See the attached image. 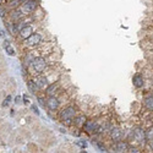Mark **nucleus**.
<instances>
[{"label": "nucleus", "mask_w": 153, "mask_h": 153, "mask_svg": "<svg viewBox=\"0 0 153 153\" xmlns=\"http://www.w3.org/2000/svg\"><path fill=\"white\" fill-rule=\"evenodd\" d=\"M49 34L47 33V31L44 29H37L31 37H28L27 39L22 40L21 42V47L22 49H26V50H31V49H36L38 47H42L45 43L49 42Z\"/></svg>", "instance_id": "obj_1"}, {"label": "nucleus", "mask_w": 153, "mask_h": 153, "mask_svg": "<svg viewBox=\"0 0 153 153\" xmlns=\"http://www.w3.org/2000/svg\"><path fill=\"white\" fill-rule=\"evenodd\" d=\"M50 54L47 56H36L32 59L29 66L27 67V71L29 72L31 76H37L42 75L45 72V70L48 69L50 65L54 64V61H50Z\"/></svg>", "instance_id": "obj_2"}, {"label": "nucleus", "mask_w": 153, "mask_h": 153, "mask_svg": "<svg viewBox=\"0 0 153 153\" xmlns=\"http://www.w3.org/2000/svg\"><path fill=\"white\" fill-rule=\"evenodd\" d=\"M77 115V108L74 104H67L63 107L58 114V119L65 126H71L74 125V119Z\"/></svg>", "instance_id": "obj_3"}, {"label": "nucleus", "mask_w": 153, "mask_h": 153, "mask_svg": "<svg viewBox=\"0 0 153 153\" xmlns=\"http://www.w3.org/2000/svg\"><path fill=\"white\" fill-rule=\"evenodd\" d=\"M127 140L130 141V142L137 143V145H141V146H145L146 141H147L146 129L142 127V126H137V127L132 129V130H131L130 132H129Z\"/></svg>", "instance_id": "obj_4"}, {"label": "nucleus", "mask_w": 153, "mask_h": 153, "mask_svg": "<svg viewBox=\"0 0 153 153\" xmlns=\"http://www.w3.org/2000/svg\"><path fill=\"white\" fill-rule=\"evenodd\" d=\"M64 99H67L65 96V93H60L58 96H51V97H47V109L49 111H58L61 108V105L64 103Z\"/></svg>", "instance_id": "obj_5"}, {"label": "nucleus", "mask_w": 153, "mask_h": 153, "mask_svg": "<svg viewBox=\"0 0 153 153\" xmlns=\"http://www.w3.org/2000/svg\"><path fill=\"white\" fill-rule=\"evenodd\" d=\"M39 8V1L38 0H28V1L21 3L16 9L20 11L23 16H31L33 13Z\"/></svg>", "instance_id": "obj_6"}, {"label": "nucleus", "mask_w": 153, "mask_h": 153, "mask_svg": "<svg viewBox=\"0 0 153 153\" xmlns=\"http://www.w3.org/2000/svg\"><path fill=\"white\" fill-rule=\"evenodd\" d=\"M38 21H34V22H32V23H29V25H27L26 27H23L21 31L19 32V34H17V36H19V39L21 40H25V39H27L28 37H31L32 34L34 33L37 31V29H39V25H38Z\"/></svg>", "instance_id": "obj_7"}, {"label": "nucleus", "mask_w": 153, "mask_h": 153, "mask_svg": "<svg viewBox=\"0 0 153 153\" xmlns=\"http://www.w3.org/2000/svg\"><path fill=\"white\" fill-rule=\"evenodd\" d=\"M61 83H63V82H61L60 80H58V81H55V82H53V83H50V85L43 91V93L45 95V97L58 96V95H60V93H63Z\"/></svg>", "instance_id": "obj_8"}, {"label": "nucleus", "mask_w": 153, "mask_h": 153, "mask_svg": "<svg viewBox=\"0 0 153 153\" xmlns=\"http://www.w3.org/2000/svg\"><path fill=\"white\" fill-rule=\"evenodd\" d=\"M132 85L136 90H142L146 86V77L142 72H136L132 76Z\"/></svg>", "instance_id": "obj_9"}, {"label": "nucleus", "mask_w": 153, "mask_h": 153, "mask_svg": "<svg viewBox=\"0 0 153 153\" xmlns=\"http://www.w3.org/2000/svg\"><path fill=\"white\" fill-rule=\"evenodd\" d=\"M98 125H99V121H97L95 119H91V120H87L85 122V125H83V127H82V129H83V131L86 134L92 135V134H96L97 132Z\"/></svg>", "instance_id": "obj_10"}, {"label": "nucleus", "mask_w": 153, "mask_h": 153, "mask_svg": "<svg viewBox=\"0 0 153 153\" xmlns=\"http://www.w3.org/2000/svg\"><path fill=\"white\" fill-rule=\"evenodd\" d=\"M109 137L110 140L113 141V142H116V141H120L124 138V131L121 130L120 127H118V126H111L110 127V130H109Z\"/></svg>", "instance_id": "obj_11"}, {"label": "nucleus", "mask_w": 153, "mask_h": 153, "mask_svg": "<svg viewBox=\"0 0 153 153\" xmlns=\"http://www.w3.org/2000/svg\"><path fill=\"white\" fill-rule=\"evenodd\" d=\"M129 147H130V143L127 141H124V140H120V141H116L113 145V151L114 152H127L129 151Z\"/></svg>", "instance_id": "obj_12"}, {"label": "nucleus", "mask_w": 153, "mask_h": 153, "mask_svg": "<svg viewBox=\"0 0 153 153\" xmlns=\"http://www.w3.org/2000/svg\"><path fill=\"white\" fill-rule=\"evenodd\" d=\"M142 105L147 113H153V95L152 93H148V95H146L143 97Z\"/></svg>", "instance_id": "obj_13"}, {"label": "nucleus", "mask_w": 153, "mask_h": 153, "mask_svg": "<svg viewBox=\"0 0 153 153\" xmlns=\"http://www.w3.org/2000/svg\"><path fill=\"white\" fill-rule=\"evenodd\" d=\"M86 121H87L86 115H83V114H77V115L75 116V119H74V125H75L76 127L81 129V127H83V125H85Z\"/></svg>", "instance_id": "obj_14"}, {"label": "nucleus", "mask_w": 153, "mask_h": 153, "mask_svg": "<svg viewBox=\"0 0 153 153\" xmlns=\"http://www.w3.org/2000/svg\"><path fill=\"white\" fill-rule=\"evenodd\" d=\"M33 19H34V21H42L43 19H44V16H45V14H44V10L42 9V8H38L36 11H34V13H33Z\"/></svg>", "instance_id": "obj_15"}, {"label": "nucleus", "mask_w": 153, "mask_h": 153, "mask_svg": "<svg viewBox=\"0 0 153 153\" xmlns=\"http://www.w3.org/2000/svg\"><path fill=\"white\" fill-rule=\"evenodd\" d=\"M5 50H6V53H8V54H9L10 56H15V55H16V51H15V49H14L11 45L5 47Z\"/></svg>", "instance_id": "obj_16"}, {"label": "nucleus", "mask_w": 153, "mask_h": 153, "mask_svg": "<svg viewBox=\"0 0 153 153\" xmlns=\"http://www.w3.org/2000/svg\"><path fill=\"white\" fill-rule=\"evenodd\" d=\"M146 135H147V140H153V125L146 130Z\"/></svg>", "instance_id": "obj_17"}, {"label": "nucleus", "mask_w": 153, "mask_h": 153, "mask_svg": "<svg viewBox=\"0 0 153 153\" xmlns=\"http://www.w3.org/2000/svg\"><path fill=\"white\" fill-rule=\"evenodd\" d=\"M96 145H97V147H98V148L101 150L102 152H108V151H107V148H105V146H104V145L101 142V141H98V142H97Z\"/></svg>", "instance_id": "obj_18"}, {"label": "nucleus", "mask_w": 153, "mask_h": 153, "mask_svg": "<svg viewBox=\"0 0 153 153\" xmlns=\"http://www.w3.org/2000/svg\"><path fill=\"white\" fill-rule=\"evenodd\" d=\"M127 152H135V153H138V152H141L140 151V148H138V147H129V151Z\"/></svg>", "instance_id": "obj_19"}, {"label": "nucleus", "mask_w": 153, "mask_h": 153, "mask_svg": "<svg viewBox=\"0 0 153 153\" xmlns=\"http://www.w3.org/2000/svg\"><path fill=\"white\" fill-rule=\"evenodd\" d=\"M77 145L80 147H82V148H86V147H87V142H86V141H83V140H81L80 142H77Z\"/></svg>", "instance_id": "obj_20"}, {"label": "nucleus", "mask_w": 153, "mask_h": 153, "mask_svg": "<svg viewBox=\"0 0 153 153\" xmlns=\"http://www.w3.org/2000/svg\"><path fill=\"white\" fill-rule=\"evenodd\" d=\"M31 109H32V111L34 114H37V115H39V110H38V108L36 107V105H31Z\"/></svg>", "instance_id": "obj_21"}, {"label": "nucleus", "mask_w": 153, "mask_h": 153, "mask_svg": "<svg viewBox=\"0 0 153 153\" xmlns=\"http://www.w3.org/2000/svg\"><path fill=\"white\" fill-rule=\"evenodd\" d=\"M23 103H25L26 105H28L29 103H31V101H29V98L26 97V96H23Z\"/></svg>", "instance_id": "obj_22"}, {"label": "nucleus", "mask_w": 153, "mask_h": 153, "mask_svg": "<svg viewBox=\"0 0 153 153\" xmlns=\"http://www.w3.org/2000/svg\"><path fill=\"white\" fill-rule=\"evenodd\" d=\"M15 102H16V103H20V97H17V98L15 99Z\"/></svg>", "instance_id": "obj_23"}, {"label": "nucleus", "mask_w": 153, "mask_h": 153, "mask_svg": "<svg viewBox=\"0 0 153 153\" xmlns=\"http://www.w3.org/2000/svg\"><path fill=\"white\" fill-rule=\"evenodd\" d=\"M0 37H4V32L1 31V29H0Z\"/></svg>", "instance_id": "obj_24"}, {"label": "nucleus", "mask_w": 153, "mask_h": 153, "mask_svg": "<svg viewBox=\"0 0 153 153\" xmlns=\"http://www.w3.org/2000/svg\"><path fill=\"white\" fill-rule=\"evenodd\" d=\"M20 3H25V1H28V0H19Z\"/></svg>", "instance_id": "obj_25"}, {"label": "nucleus", "mask_w": 153, "mask_h": 153, "mask_svg": "<svg viewBox=\"0 0 153 153\" xmlns=\"http://www.w3.org/2000/svg\"><path fill=\"white\" fill-rule=\"evenodd\" d=\"M151 93H152V95H153V87H152V90H151Z\"/></svg>", "instance_id": "obj_26"}, {"label": "nucleus", "mask_w": 153, "mask_h": 153, "mask_svg": "<svg viewBox=\"0 0 153 153\" xmlns=\"http://www.w3.org/2000/svg\"><path fill=\"white\" fill-rule=\"evenodd\" d=\"M6 1H11V0H6Z\"/></svg>", "instance_id": "obj_27"}]
</instances>
